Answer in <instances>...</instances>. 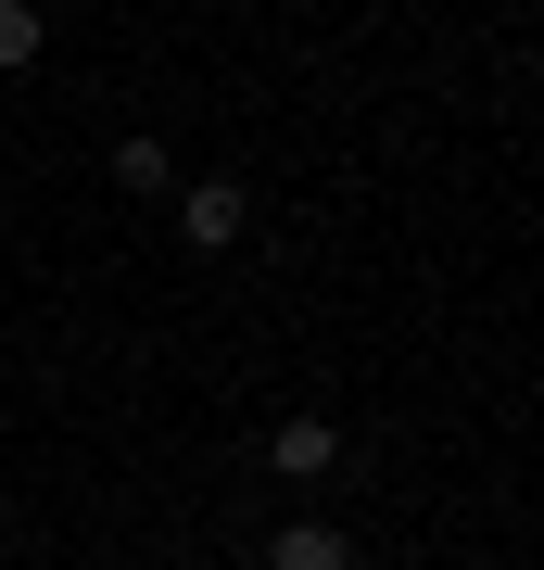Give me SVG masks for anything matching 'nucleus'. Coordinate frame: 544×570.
I'll return each instance as SVG.
<instances>
[{
  "mask_svg": "<svg viewBox=\"0 0 544 570\" xmlns=\"http://www.w3.org/2000/svg\"><path fill=\"white\" fill-rule=\"evenodd\" d=\"M329 456H343L329 419H279V431H266V469H279V482H329Z\"/></svg>",
  "mask_w": 544,
  "mask_h": 570,
  "instance_id": "7ed1b4c3",
  "label": "nucleus"
},
{
  "mask_svg": "<svg viewBox=\"0 0 544 570\" xmlns=\"http://www.w3.org/2000/svg\"><path fill=\"white\" fill-rule=\"evenodd\" d=\"M266 570H367V558H355L343 520H279L266 532Z\"/></svg>",
  "mask_w": 544,
  "mask_h": 570,
  "instance_id": "f03ea898",
  "label": "nucleus"
},
{
  "mask_svg": "<svg viewBox=\"0 0 544 570\" xmlns=\"http://www.w3.org/2000/svg\"><path fill=\"white\" fill-rule=\"evenodd\" d=\"M178 228H190V254H228V242L254 228V190H241V178H190V190H178Z\"/></svg>",
  "mask_w": 544,
  "mask_h": 570,
  "instance_id": "f257e3e1",
  "label": "nucleus"
},
{
  "mask_svg": "<svg viewBox=\"0 0 544 570\" xmlns=\"http://www.w3.org/2000/svg\"><path fill=\"white\" fill-rule=\"evenodd\" d=\"M39 39H51L39 0H0V77H13V63H39Z\"/></svg>",
  "mask_w": 544,
  "mask_h": 570,
  "instance_id": "20e7f679",
  "label": "nucleus"
},
{
  "mask_svg": "<svg viewBox=\"0 0 544 570\" xmlns=\"http://www.w3.org/2000/svg\"><path fill=\"white\" fill-rule=\"evenodd\" d=\"M115 190H178L165 178V140H115Z\"/></svg>",
  "mask_w": 544,
  "mask_h": 570,
  "instance_id": "39448f33",
  "label": "nucleus"
}]
</instances>
